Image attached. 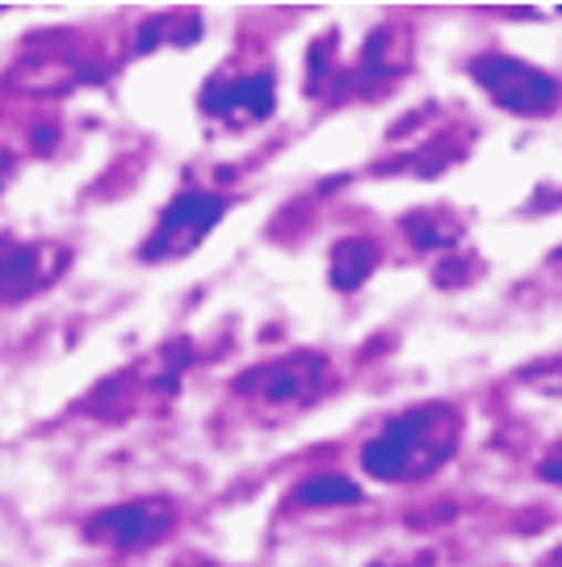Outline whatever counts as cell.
<instances>
[{"label":"cell","mask_w":562,"mask_h":567,"mask_svg":"<svg viewBox=\"0 0 562 567\" xmlns=\"http://www.w3.org/2000/svg\"><path fill=\"white\" fill-rule=\"evenodd\" d=\"M462 437V416L449 404H420L399 412L370 437L362 450V466L382 484H416L445 466Z\"/></svg>","instance_id":"obj_1"},{"label":"cell","mask_w":562,"mask_h":567,"mask_svg":"<svg viewBox=\"0 0 562 567\" xmlns=\"http://www.w3.org/2000/svg\"><path fill=\"white\" fill-rule=\"evenodd\" d=\"M470 76L500 110L521 114V118H542L559 105V81L545 76L542 68H533V63L512 60V55H496V51L475 55Z\"/></svg>","instance_id":"obj_2"},{"label":"cell","mask_w":562,"mask_h":567,"mask_svg":"<svg viewBox=\"0 0 562 567\" xmlns=\"http://www.w3.org/2000/svg\"><path fill=\"white\" fill-rule=\"evenodd\" d=\"M227 215V203L219 194H206V189H185L173 203L164 206L160 224L147 236V244L139 248L143 261H173V257H185L194 252L215 227Z\"/></svg>","instance_id":"obj_3"},{"label":"cell","mask_w":562,"mask_h":567,"mask_svg":"<svg viewBox=\"0 0 562 567\" xmlns=\"http://www.w3.org/2000/svg\"><path fill=\"white\" fill-rule=\"evenodd\" d=\"M177 526V505L164 496H139L126 505L101 508L84 522V538L110 550H143Z\"/></svg>","instance_id":"obj_4"},{"label":"cell","mask_w":562,"mask_h":567,"mask_svg":"<svg viewBox=\"0 0 562 567\" xmlns=\"http://www.w3.org/2000/svg\"><path fill=\"white\" fill-rule=\"evenodd\" d=\"M327 386V362L320 353H294V358H281V362L257 365V370H243L236 379L240 395H257L264 404H311Z\"/></svg>","instance_id":"obj_5"},{"label":"cell","mask_w":562,"mask_h":567,"mask_svg":"<svg viewBox=\"0 0 562 567\" xmlns=\"http://www.w3.org/2000/svg\"><path fill=\"white\" fill-rule=\"evenodd\" d=\"M63 252L51 244H0V303H18L39 295L51 278H60Z\"/></svg>","instance_id":"obj_6"},{"label":"cell","mask_w":562,"mask_h":567,"mask_svg":"<svg viewBox=\"0 0 562 567\" xmlns=\"http://www.w3.org/2000/svg\"><path fill=\"white\" fill-rule=\"evenodd\" d=\"M278 105V93H273V76H240V81H215L206 93H201V110L210 118H222L231 126H243V122H264Z\"/></svg>","instance_id":"obj_7"},{"label":"cell","mask_w":562,"mask_h":567,"mask_svg":"<svg viewBox=\"0 0 562 567\" xmlns=\"http://www.w3.org/2000/svg\"><path fill=\"white\" fill-rule=\"evenodd\" d=\"M374 265H378V244L348 236V240H341L332 248V286L341 295H348V290H357L374 274Z\"/></svg>","instance_id":"obj_8"},{"label":"cell","mask_w":562,"mask_h":567,"mask_svg":"<svg viewBox=\"0 0 562 567\" xmlns=\"http://www.w3.org/2000/svg\"><path fill=\"white\" fill-rule=\"evenodd\" d=\"M299 508H336V505H362V487L344 475H311L294 492Z\"/></svg>","instance_id":"obj_9"},{"label":"cell","mask_w":562,"mask_h":567,"mask_svg":"<svg viewBox=\"0 0 562 567\" xmlns=\"http://www.w3.org/2000/svg\"><path fill=\"white\" fill-rule=\"evenodd\" d=\"M173 25V18H152V21H143V30H139V51H152L156 42L164 39V30Z\"/></svg>","instance_id":"obj_10"},{"label":"cell","mask_w":562,"mask_h":567,"mask_svg":"<svg viewBox=\"0 0 562 567\" xmlns=\"http://www.w3.org/2000/svg\"><path fill=\"white\" fill-rule=\"evenodd\" d=\"M542 480H550V484L562 487V446L554 450V454H550V458L542 463Z\"/></svg>","instance_id":"obj_11"},{"label":"cell","mask_w":562,"mask_h":567,"mask_svg":"<svg viewBox=\"0 0 562 567\" xmlns=\"http://www.w3.org/2000/svg\"><path fill=\"white\" fill-rule=\"evenodd\" d=\"M554 567H562V550H559V555H554Z\"/></svg>","instance_id":"obj_12"},{"label":"cell","mask_w":562,"mask_h":567,"mask_svg":"<svg viewBox=\"0 0 562 567\" xmlns=\"http://www.w3.org/2000/svg\"><path fill=\"white\" fill-rule=\"evenodd\" d=\"M374 567H386V564H374Z\"/></svg>","instance_id":"obj_13"}]
</instances>
